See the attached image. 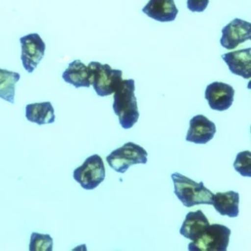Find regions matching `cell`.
Here are the masks:
<instances>
[{
    "instance_id": "cell-16",
    "label": "cell",
    "mask_w": 251,
    "mask_h": 251,
    "mask_svg": "<svg viewBox=\"0 0 251 251\" xmlns=\"http://www.w3.org/2000/svg\"><path fill=\"white\" fill-rule=\"evenodd\" d=\"M25 117L30 123L39 126L52 124L55 121V109L50 102L28 104L25 107Z\"/></svg>"
},
{
    "instance_id": "cell-14",
    "label": "cell",
    "mask_w": 251,
    "mask_h": 251,
    "mask_svg": "<svg viewBox=\"0 0 251 251\" xmlns=\"http://www.w3.org/2000/svg\"><path fill=\"white\" fill-rule=\"evenodd\" d=\"M62 78L66 83L73 85L77 89L91 86L89 67L80 60H75L69 64L68 68L63 73Z\"/></svg>"
},
{
    "instance_id": "cell-5",
    "label": "cell",
    "mask_w": 251,
    "mask_h": 251,
    "mask_svg": "<svg viewBox=\"0 0 251 251\" xmlns=\"http://www.w3.org/2000/svg\"><path fill=\"white\" fill-rule=\"evenodd\" d=\"M148 152L142 147L127 142L123 147L112 151L106 157L108 165L117 173H125L134 164L148 162Z\"/></svg>"
},
{
    "instance_id": "cell-4",
    "label": "cell",
    "mask_w": 251,
    "mask_h": 251,
    "mask_svg": "<svg viewBox=\"0 0 251 251\" xmlns=\"http://www.w3.org/2000/svg\"><path fill=\"white\" fill-rule=\"evenodd\" d=\"M231 230L220 224L209 225L202 234L189 244V251H226Z\"/></svg>"
},
{
    "instance_id": "cell-6",
    "label": "cell",
    "mask_w": 251,
    "mask_h": 251,
    "mask_svg": "<svg viewBox=\"0 0 251 251\" xmlns=\"http://www.w3.org/2000/svg\"><path fill=\"white\" fill-rule=\"evenodd\" d=\"M73 177L86 190L96 189L105 178V168L98 154L91 155L73 172Z\"/></svg>"
},
{
    "instance_id": "cell-7",
    "label": "cell",
    "mask_w": 251,
    "mask_h": 251,
    "mask_svg": "<svg viewBox=\"0 0 251 251\" xmlns=\"http://www.w3.org/2000/svg\"><path fill=\"white\" fill-rule=\"evenodd\" d=\"M21 60L23 67L28 73H33L45 56L46 45L38 33H30L20 39Z\"/></svg>"
},
{
    "instance_id": "cell-12",
    "label": "cell",
    "mask_w": 251,
    "mask_h": 251,
    "mask_svg": "<svg viewBox=\"0 0 251 251\" xmlns=\"http://www.w3.org/2000/svg\"><path fill=\"white\" fill-rule=\"evenodd\" d=\"M229 70L245 79L251 77V48L233 51L222 55Z\"/></svg>"
},
{
    "instance_id": "cell-17",
    "label": "cell",
    "mask_w": 251,
    "mask_h": 251,
    "mask_svg": "<svg viewBox=\"0 0 251 251\" xmlns=\"http://www.w3.org/2000/svg\"><path fill=\"white\" fill-rule=\"evenodd\" d=\"M20 73L0 69V98L14 104L16 84L20 80Z\"/></svg>"
},
{
    "instance_id": "cell-9",
    "label": "cell",
    "mask_w": 251,
    "mask_h": 251,
    "mask_svg": "<svg viewBox=\"0 0 251 251\" xmlns=\"http://www.w3.org/2000/svg\"><path fill=\"white\" fill-rule=\"evenodd\" d=\"M235 91L227 83L214 82L205 89V98L212 110L224 111L228 109L233 102Z\"/></svg>"
},
{
    "instance_id": "cell-1",
    "label": "cell",
    "mask_w": 251,
    "mask_h": 251,
    "mask_svg": "<svg viewBox=\"0 0 251 251\" xmlns=\"http://www.w3.org/2000/svg\"><path fill=\"white\" fill-rule=\"evenodd\" d=\"M113 108L123 128H131L137 123L139 113L135 96V81L133 79L122 80L114 92Z\"/></svg>"
},
{
    "instance_id": "cell-20",
    "label": "cell",
    "mask_w": 251,
    "mask_h": 251,
    "mask_svg": "<svg viewBox=\"0 0 251 251\" xmlns=\"http://www.w3.org/2000/svg\"><path fill=\"white\" fill-rule=\"evenodd\" d=\"M209 0H187V8L192 12H203Z\"/></svg>"
},
{
    "instance_id": "cell-19",
    "label": "cell",
    "mask_w": 251,
    "mask_h": 251,
    "mask_svg": "<svg viewBox=\"0 0 251 251\" xmlns=\"http://www.w3.org/2000/svg\"><path fill=\"white\" fill-rule=\"evenodd\" d=\"M233 167L241 176L251 177V152L246 151L238 153Z\"/></svg>"
},
{
    "instance_id": "cell-18",
    "label": "cell",
    "mask_w": 251,
    "mask_h": 251,
    "mask_svg": "<svg viewBox=\"0 0 251 251\" xmlns=\"http://www.w3.org/2000/svg\"><path fill=\"white\" fill-rule=\"evenodd\" d=\"M53 249V239L50 235L33 232L30 236L29 251H52Z\"/></svg>"
},
{
    "instance_id": "cell-3",
    "label": "cell",
    "mask_w": 251,
    "mask_h": 251,
    "mask_svg": "<svg viewBox=\"0 0 251 251\" xmlns=\"http://www.w3.org/2000/svg\"><path fill=\"white\" fill-rule=\"evenodd\" d=\"M91 75V85L97 95L100 97L109 96L115 92L123 80V72L113 70L108 64L92 61L88 65Z\"/></svg>"
},
{
    "instance_id": "cell-10",
    "label": "cell",
    "mask_w": 251,
    "mask_h": 251,
    "mask_svg": "<svg viewBox=\"0 0 251 251\" xmlns=\"http://www.w3.org/2000/svg\"><path fill=\"white\" fill-rule=\"evenodd\" d=\"M186 140L197 145H205L214 138L217 129L213 122L203 115H197L190 120Z\"/></svg>"
},
{
    "instance_id": "cell-15",
    "label": "cell",
    "mask_w": 251,
    "mask_h": 251,
    "mask_svg": "<svg viewBox=\"0 0 251 251\" xmlns=\"http://www.w3.org/2000/svg\"><path fill=\"white\" fill-rule=\"evenodd\" d=\"M239 193L234 191H229L214 195L211 205L221 215L236 217L239 213Z\"/></svg>"
},
{
    "instance_id": "cell-2",
    "label": "cell",
    "mask_w": 251,
    "mask_h": 251,
    "mask_svg": "<svg viewBox=\"0 0 251 251\" xmlns=\"http://www.w3.org/2000/svg\"><path fill=\"white\" fill-rule=\"evenodd\" d=\"M174 193L183 205L188 208L201 204L211 205L214 194L204 186L203 182L195 180L178 173L171 175Z\"/></svg>"
},
{
    "instance_id": "cell-8",
    "label": "cell",
    "mask_w": 251,
    "mask_h": 251,
    "mask_svg": "<svg viewBox=\"0 0 251 251\" xmlns=\"http://www.w3.org/2000/svg\"><path fill=\"white\" fill-rule=\"evenodd\" d=\"M251 39V23L236 18L223 27L220 45L230 50Z\"/></svg>"
},
{
    "instance_id": "cell-13",
    "label": "cell",
    "mask_w": 251,
    "mask_h": 251,
    "mask_svg": "<svg viewBox=\"0 0 251 251\" xmlns=\"http://www.w3.org/2000/svg\"><path fill=\"white\" fill-rule=\"evenodd\" d=\"M209 225L208 219L201 210L190 211L186 214L180 233L186 239L195 241Z\"/></svg>"
},
{
    "instance_id": "cell-11",
    "label": "cell",
    "mask_w": 251,
    "mask_h": 251,
    "mask_svg": "<svg viewBox=\"0 0 251 251\" xmlns=\"http://www.w3.org/2000/svg\"><path fill=\"white\" fill-rule=\"evenodd\" d=\"M142 12L160 23H170L176 20L178 9L174 0H150Z\"/></svg>"
}]
</instances>
